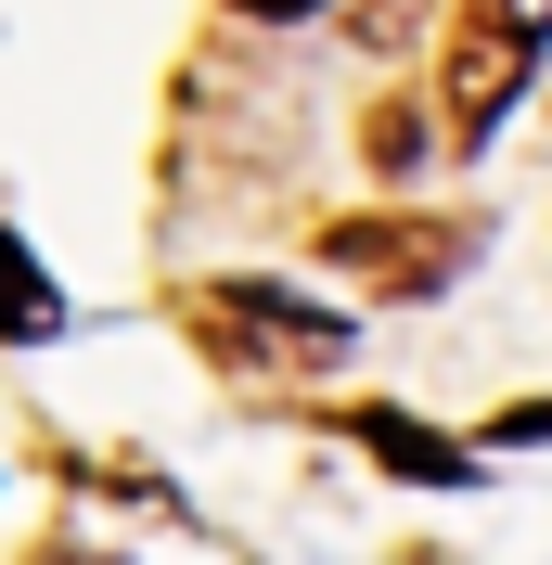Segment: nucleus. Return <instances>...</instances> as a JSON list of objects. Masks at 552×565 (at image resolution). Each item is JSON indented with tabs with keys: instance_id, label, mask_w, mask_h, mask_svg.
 <instances>
[{
	"instance_id": "1",
	"label": "nucleus",
	"mask_w": 552,
	"mask_h": 565,
	"mask_svg": "<svg viewBox=\"0 0 552 565\" xmlns=\"http://www.w3.org/2000/svg\"><path fill=\"white\" fill-rule=\"evenodd\" d=\"M552 52V0H463V39H449V129L488 141L514 116V90Z\"/></svg>"
},
{
	"instance_id": "2",
	"label": "nucleus",
	"mask_w": 552,
	"mask_h": 565,
	"mask_svg": "<svg viewBox=\"0 0 552 565\" xmlns=\"http://www.w3.org/2000/svg\"><path fill=\"white\" fill-rule=\"evenodd\" d=\"M193 334H232V360H257V373H335L347 360V321L296 309L270 282H206V296H193Z\"/></svg>"
},
{
	"instance_id": "3",
	"label": "nucleus",
	"mask_w": 552,
	"mask_h": 565,
	"mask_svg": "<svg viewBox=\"0 0 552 565\" xmlns=\"http://www.w3.org/2000/svg\"><path fill=\"white\" fill-rule=\"evenodd\" d=\"M321 257H335L347 282H373V296H437V282L463 270V245H449V232H424V218H335V232H321Z\"/></svg>"
},
{
	"instance_id": "4",
	"label": "nucleus",
	"mask_w": 552,
	"mask_h": 565,
	"mask_svg": "<svg viewBox=\"0 0 552 565\" xmlns=\"http://www.w3.org/2000/svg\"><path fill=\"white\" fill-rule=\"evenodd\" d=\"M360 450H385L399 476H424V489H437V476H449V489L476 476V450H449L437 424H412V412H360Z\"/></svg>"
},
{
	"instance_id": "5",
	"label": "nucleus",
	"mask_w": 552,
	"mask_h": 565,
	"mask_svg": "<svg viewBox=\"0 0 552 565\" xmlns=\"http://www.w3.org/2000/svg\"><path fill=\"white\" fill-rule=\"evenodd\" d=\"M52 321H65V309H52V282H39L26 257H13V232H0V334H13V348H39Z\"/></svg>"
},
{
	"instance_id": "6",
	"label": "nucleus",
	"mask_w": 552,
	"mask_h": 565,
	"mask_svg": "<svg viewBox=\"0 0 552 565\" xmlns=\"http://www.w3.org/2000/svg\"><path fill=\"white\" fill-rule=\"evenodd\" d=\"M373 168H385V180L424 168V129H412V116H373Z\"/></svg>"
},
{
	"instance_id": "7",
	"label": "nucleus",
	"mask_w": 552,
	"mask_h": 565,
	"mask_svg": "<svg viewBox=\"0 0 552 565\" xmlns=\"http://www.w3.org/2000/svg\"><path fill=\"white\" fill-rule=\"evenodd\" d=\"M244 13H309V0H244Z\"/></svg>"
}]
</instances>
